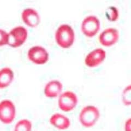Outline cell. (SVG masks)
<instances>
[{"instance_id": "cell-1", "label": "cell", "mask_w": 131, "mask_h": 131, "mask_svg": "<svg viewBox=\"0 0 131 131\" xmlns=\"http://www.w3.org/2000/svg\"><path fill=\"white\" fill-rule=\"evenodd\" d=\"M100 117V110L96 106L89 105L82 108L79 114L80 124L85 128H91L95 126Z\"/></svg>"}, {"instance_id": "cell-2", "label": "cell", "mask_w": 131, "mask_h": 131, "mask_svg": "<svg viewBox=\"0 0 131 131\" xmlns=\"http://www.w3.org/2000/svg\"><path fill=\"white\" fill-rule=\"evenodd\" d=\"M74 39V31L69 25H61L55 32L56 42L63 48H68L72 46Z\"/></svg>"}, {"instance_id": "cell-3", "label": "cell", "mask_w": 131, "mask_h": 131, "mask_svg": "<svg viewBox=\"0 0 131 131\" xmlns=\"http://www.w3.org/2000/svg\"><path fill=\"white\" fill-rule=\"evenodd\" d=\"M16 116V108L14 103L10 100L0 102V121L4 124H10Z\"/></svg>"}, {"instance_id": "cell-4", "label": "cell", "mask_w": 131, "mask_h": 131, "mask_svg": "<svg viewBox=\"0 0 131 131\" xmlns=\"http://www.w3.org/2000/svg\"><path fill=\"white\" fill-rule=\"evenodd\" d=\"M78 99L76 94L71 91H66L60 94L58 99L59 108L64 112H69L74 109Z\"/></svg>"}, {"instance_id": "cell-5", "label": "cell", "mask_w": 131, "mask_h": 131, "mask_svg": "<svg viewBox=\"0 0 131 131\" xmlns=\"http://www.w3.org/2000/svg\"><path fill=\"white\" fill-rule=\"evenodd\" d=\"M27 35V30L25 27L21 26H16L8 33L7 44L13 48L20 47L25 42Z\"/></svg>"}, {"instance_id": "cell-6", "label": "cell", "mask_w": 131, "mask_h": 131, "mask_svg": "<svg viewBox=\"0 0 131 131\" xmlns=\"http://www.w3.org/2000/svg\"><path fill=\"white\" fill-rule=\"evenodd\" d=\"M100 26L101 23L99 19L96 16L89 15L82 21L81 29L86 36L92 37L99 31Z\"/></svg>"}, {"instance_id": "cell-7", "label": "cell", "mask_w": 131, "mask_h": 131, "mask_svg": "<svg viewBox=\"0 0 131 131\" xmlns=\"http://www.w3.org/2000/svg\"><path fill=\"white\" fill-rule=\"evenodd\" d=\"M27 56L33 63L37 64H43L47 62L49 55L44 47L36 46L29 49L27 52Z\"/></svg>"}, {"instance_id": "cell-8", "label": "cell", "mask_w": 131, "mask_h": 131, "mask_svg": "<svg viewBox=\"0 0 131 131\" xmlns=\"http://www.w3.org/2000/svg\"><path fill=\"white\" fill-rule=\"evenodd\" d=\"M119 32L116 28L110 27L106 28L100 35L99 41L102 46L110 47L115 44L119 38Z\"/></svg>"}, {"instance_id": "cell-9", "label": "cell", "mask_w": 131, "mask_h": 131, "mask_svg": "<svg viewBox=\"0 0 131 131\" xmlns=\"http://www.w3.org/2000/svg\"><path fill=\"white\" fill-rule=\"evenodd\" d=\"M105 57V51L102 48H97L90 52L86 55L85 63L89 67H95L103 62Z\"/></svg>"}, {"instance_id": "cell-10", "label": "cell", "mask_w": 131, "mask_h": 131, "mask_svg": "<svg viewBox=\"0 0 131 131\" xmlns=\"http://www.w3.org/2000/svg\"><path fill=\"white\" fill-rule=\"evenodd\" d=\"M21 17L24 23L31 27H36L40 23V18L38 13L32 8L24 9L22 12Z\"/></svg>"}, {"instance_id": "cell-11", "label": "cell", "mask_w": 131, "mask_h": 131, "mask_svg": "<svg viewBox=\"0 0 131 131\" xmlns=\"http://www.w3.org/2000/svg\"><path fill=\"white\" fill-rule=\"evenodd\" d=\"M63 90V85L57 80H52L47 83L44 89V93L48 98H56L60 95Z\"/></svg>"}, {"instance_id": "cell-12", "label": "cell", "mask_w": 131, "mask_h": 131, "mask_svg": "<svg viewBox=\"0 0 131 131\" xmlns=\"http://www.w3.org/2000/svg\"><path fill=\"white\" fill-rule=\"evenodd\" d=\"M49 122L55 128L60 130H66L71 126L69 118L64 115L59 113L52 115L49 119Z\"/></svg>"}, {"instance_id": "cell-13", "label": "cell", "mask_w": 131, "mask_h": 131, "mask_svg": "<svg viewBox=\"0 0 131 131\" xmlns=\"http://www.w3.org/2000/svg\"><path fill=\"white\" fill-rule=\"evenodd\" d=\"M14 78V73L9 67L0 69V89H6L12 84Z\"/></svg>"}, {"instance_id": "cell-14", "label": "cell", "mask_w": 131, "mask_h": 131, "mask_svg": "<svg viewBox=\"0 0 131 131\" xmlns=\"http://www.w3.org/2000/svg\"><path fill=\"white\" fill-rule=\"evenodd\" d=\"M32 124L31 121L26 118L20 120L14 126V131H32Z\"/></svg>"}, {"instance_id": "cell-15", "label": "cell", "mask_w": 131, "mask_h": 131, "mask_svg": "<svg viewBox=\"0 0 131 131\" xmlns=\"http://www.w3.org/2000/svg\"><path fill=\"white\" fill-rule=\"evenodd\" d=\"M105 15L106 19L110 21H115L118 18V10L114 6H109L105 11Z\"/></svg>"}, {"instance_id": "cell-16", "label": "cell", "mask_w": 131, "mask_h": 131, "mask_svg": "<svg viewBox=\"0 0 131 131\" xmlns=\"http://www.w3.org/2000/svg\"><path fill=\"white\" fill-rule=\"evenodd\" d=\"M122 101L125 105L129 106L130 104L131 91L130 86H126L122 93Z\"/></svg>"}, {"instance_id": "cell-17", "label": "cell", "mask_w": 131, "mask_h": 131, "mask_svg": "<svg viewBox=\"0 0 131 131\" xmlns=\"http://www.w3.org/2000/svg\"><path fill=\"white\" fill-rule=\"evenodd\" d=\"M8 33L2 28H0V46L8 44Z\"/></svg>"}, {"instance_id": "cell-18", "label": "cell", "mask_w": 131, "mask_h": 131, "mask_svg": "<svg viewBox=\"0 0 131 131\" xmlns=\"http://www.w3.org/2000/svg\"><path fill=\"white\" fill-rule=\"evenodd\" d=\"M125 131H130V118H129L125 122L124 126Z\"/></svg>"}]
</instances>
